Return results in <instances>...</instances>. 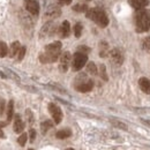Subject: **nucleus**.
Returning a JSON list of instances; mask_svg holds the SVG:
<instances>
[{"mask_svg": "<svg viewBox=\"0 0 150 150\" xmlns=\"http://www.w3.org/2000/svg\"><path fill=\"white\" fill-rule=\"evenodd\" d=\"M20 47H21V46H20L19 42H14V43H12V45H11V47H9V50H8V53H7V54L11 57V58H14V57L19 53Z\"/></svg>", "mask_w": 150, "mask_h": 150, "instance_id": "nucleus-17", "label": "nucleus"}, {"mask_svg": "<svg viewBox=\"0 0 150 150\" xmlns=\"http://www.w3.org/2000/svg\"><path fill=\"white\" fill-rule=\"evenodd\" d=\"M87 1H90V0H87Z\"/></svg>", "mask_w": 150, "mask_h": 150, "instance_id": "nucleus-39", "label": "nucleus"}, {"mask_svg": "<svg viewBox=\"0 0 150 150\" xmlns=\"http://www.w3.org/2000/svg\"><path fill=\"white\" fill-rule=\"evenodd\" d=\"M71 60H72V56L68 51L64 52L61 56H60V60H59V71L61 73H66L68 67H69V64H71Z\"/></svg>", "mask_w": 150, "mask_h": 150, "instance_id": "nucleus-6", "label": "nucleus"}, {"mask_svg": "<svg viewBox=\"0 0 150 150\" xmlns=\"http://www.w3.org/2000/svg\"><path fill=\"white\" fill-rule=\"evenodd\" d=\"M87 72H88L89 74H91V75H97V74H98V71H97V67H96L95 62L90 61V62H88V64H87Z\"/></svg>", "mask_w": 150, "mask_h": 150, "instance_id": "nucleus-21", "label": "nucleus"}, {"mask_svg": "<svg viewBox=\"0 0 150 150\" xmlns=\"http://www.w3.org/2000/svg\"><path fill=\"white\" fill-rule=\"evenodd\" d=\"M142 47L144 51L150 52V37H146L142 42Z\"/></svg>", "mask_w": 150, "mask_h": 150, "instance_id": "nucleus-28", "label": "nucleus"}, {"mask_svg": "<svg viewBox=\"0 0 150 150\" xmlns=\"http://www.w3.org/2000/svg\"><path fill=\"white\" fill-rule=\"evenodd\" d=\"M61 15V9L58 5H50L47 8H46V12H45V16L46 18H51V19H56L59 18Z\"/></svg>", "mask_w": 150, "mask_h": 150, "instance_id": "nucleus-11", "label": "nucleus"}, {"mask_svg": "<svg viewBox=\"0 0 150 150\" xmlns=\"http://www.w3.org/2000/svg\"><path fill=\"white\" fill-rule=\"evenodd\" d=\"M109 54H110V58H111V60H112V62L114 65H117V66L122 65V62H124V54H122V52L119 49H113V50H111L109 52Z\"/></svg>", "mask_w": 150, "mask_h": 150, "instance_id": "nucleus-10", "label": "nucleus"}, {"mask_svg": "<svg viewBox=\"0 0 150 150\" xmlns=\"http://www.w3.org/2000/svg\"><path fill=\"white\" fill-rule=\"evenodd\" d=\"M72 135V131L69 128H64L61 131H58L56 134V137L59 140H64V139H67Z\"/></svg>", "mask_w": 150, "mask_h": 150, "instance_id": "nucleus-18", "label": "nucleus"}, {"mask_svg": "<svg viewBox=\"0 0 150 150\" xmlns=\"http://www.w3.org/2000/svg\"><path fill=\"white\" fill-rule=\"evenodd\" d=\"M99 75L104 81H108V74H106V68L105 65H100L99 66Z\"/></svg>", "mask_w": 150, "mask_h": 150, "instance_id": "nucleus-27", "label": "nucleus"}, {"mask_svg": "<svg viewBox=\"0 0 150 150\" xmlns=\"http://www.w3.org/2000/svg\"><path fill=\"white\" fill-rule=\"evenodd\" d=\"M24 7L33 15H38L39 14V2H38V0H24Z\"/></svg>", "mask_w": 150, "mask_h": 150, "instance_id": "nucleus-9", "label": "nucleus"}, {"mask_svg": "<svg viewBox=\"0 0 150 150\" xmlns=\"http://www.w3.org/2000/svg\"><path fill=\"white\" fill-rule=\"evenodd\" d=\"M5 71H6V72H7V74L9 75V76H11V77H12V79H13V80H15V81H18V82H20V79H19V76H18V75L15 74V73H13V72H11V71H9V69H5Z\"/></svg>", "mask_w": 150, "mask_h": 150, "instance_id": "nucleus-33", "label": "nucleus"}, {"mask_svg": "<svg viewBox=\"0 0 150 150\" xmlns=\"http://www.w3.org/2000/svg\"><path fill=\"white\" fill-rule=\"evenodd\" d=\"M13 109H14V100H9L7 105V122L13 119Z\"/></svg>", "mask_w": 150, "mask_h": 150, "instance_id": "nucleus-20", "label": "nucleus"}, {"mask_svg": "<svg viewBox=\"0 0 150 150\" xmlns=\"http://www.w3.org/2000/svg\"><path fill=\"white\" fill-rule=\"evenodd\" d=\"M59 36L61 38H67L71 34V24L68 21H64L59 28Z\"/></svg>", "mask_w": 150, "mask_h": 150, "instance_id": "nucleus-12", "label": "nucleus"}, {"mask_svg": "<svg viewBox=\"0 0 150 150\" xmlns=\"http://www.w3.org/2000/svg\"><path fill=\"white\" fill-rule=\"evenodd\" d=\"M128 2L133 8L139 11V9H143L149 4V0H128Z\"/></svg>", "mask_w": 150, "mask_h": 150, "instance_id": "nucleus-14", "label": "nucleus"}, {"mask_svg": "<svg viewBox=\"0 0 150 150\" xmlns=\"http://www.w3.org/2000/svg\"><path fill=\"white\" fill-rule=\"evenodd\" d=\"M53 127V122L51 121V120H45V121H43L42 124H40V131H42V134L43 135H45L47 131L50 129V128H52Z\"/></svg>", "mask_w": 150, "mask_h": 150, "instance_id": "nucleus-19", "label": "nucleus"}, {"mask_svg": "<svg viewBox=\"0 0 150 150\" xmlns=\"http://www.w3.org/2000/svg\"><path fill=\"white\" fill-rule=\"evenodd\" d=\"M49 112L51 113V115H52V118L54 120V124L58 125V124L61 122V120H62V111L58 105H56L54 103H50L49 104Z\"/></svg>", "mask_w": 150, "mask_h": 150, "instance_id": "nucleus-7", "label": "nucleus"}, {"mask_svg": "<svg viewBox=\"0 0 150 150\" xmlns=\"http://www.w3.org/2000/svg\"><path fill=\"white\" fill-rule=\"evenodd\" d=\"M56 24L53 22H47L43 25V28L40 29V37H51L54 35L56 33Z\"/></svg>", "mask_w": 150, "mask_h": 150, "instance_id": "nucleus-8", "label": "nucleus"}, {"mask_svg": "<svg viewBox=\"0 0 150 150\" xmlns=\"http://www.w3.org/2000/svg\"><path fill=\"white\" fill-rule=\"evenodd\" d=\"M23 129H24V124L21 120L20 114H15V117H14V132L20 134L23 132Z\"/></svg>", "mask_w": 150, "mask_h": 150, "instance_id": "nucleus-13", "label": "nucleus"}, {"mask_svg": "<svg viewBox=\"0 0 150 150\" xmlns=\"http://www.w3.org/2000/svg\"><path fill=\"white\" fill-rule=\"evenodd\" d=\"M109 44L105 42V40H102L99 43V56L102 58H105V57L109 56Z\"/></svg>", "mask_w": 150, "mask_h": 150, "instance_id": "nucleus-16", "label": "nucleus"}, {"mask_svg": "<svg viewBox=\"0 0 150 150\" xmlns=\"http://www.w3.org/2000/svg\"><path fill=\"white\" fill-rule=\"evenodd\" d=\"M139 86L144 94H150V81L147 77H141L139 80Z\"/></svg>", "mask_w": 150, "mask_h": 150, "instance_id": "nucleus-15", "label": "nucleus"}, {"mask_svg": "<svg viewBox=\"0 0 150 150\" xmlns=\"http://www.w3.org/2000/svg\"><path fill=\"white\" fill-rule=\"evenodd\" d=\"M86 13H87L86 16L88 19H90L91 21H94L98 27H100V28L108 27L109 18H108L106 13L103 9H100V8H91V9H88Z\"/></svg>", "mask_w": 150, "mask_h": 150, "instance_id": "nucleus-3", "label": "nucleus"}, {"mask_svg": "<svg viewBox=\"0 0 150 150\" xmlns=\"http://www.w3.org/2000/svg\"><path fill=\"white\" fill-rule=\"evenodd\" d=\"M87 61H88V56L86 53L77 51L73 57V60H72V69L75 72L82 69L84 67V65L87 64Z\"/></svg>", "mask_w": 150, "mask_h": 150, "instance_id": "nucleus-5", "label": "nucleus"}, {"mask_svg": "<svg viewBox=\"0 0 150 150\" xmlns=\"http://www.w3.org/2000/svg\"><path fill=\"white\" fill-rule=\"evenodd\" d=\"M4 136H5V134H4V132H2V131H1V129H0V139H2Z\"/></svg>", "mask_w": 150, "mask_h": 150, "instance_id": "nucleus-37", "label": "nucleus"}, {"mask_svg": "<svg viewBox=\"0 0 150 150\" xmlns=\"http://www.w3.org/2000/svg\"><path fill=\"white\" fill-rule=\"evenodd\" d=\"M5 112V100L0 99V115H2Z\"/></svg>", "mask_w": 150, "mask_h": 150, "instance_id": "nucleus-34", "label": "nucleus"}, {"mask_svg": "<svg viewBox=\"0 0 150 150\" xmlns=\"http://www.w3.org/2000/svg\"><path fill=\"white\" fill-rule=\"evenodd\" d=\"M25 51H27L25 46H23V47H20V50H19V56H18V60H19V61L23 60V58H24V56H25Z\"/></svg>", "mask_w": 150, "mask_h": 150, "instance_id": "nucleus-29", "label": "nucleus"}, {"mask_svg": "<svg viewBox=\"0 0 150 150\" xmlns=\"http://www.w3.org/2000/svg\"><path fill=\"white\" fill-rule=\"evenodd\" d=\"M59 4H61V5H69L71 2H72V0H57Z\"/></svg>", "mask_w": 150, "mask_h": 150, "instance_id": "nucleus-35", "label": "nucleus"}, {"mask_svg": "<svg viewBox=\"0 0 150 150\" xmlns=\"http://www.w3.org/2000/svg\"><path fill=\"white\" fill-rule=\"evenodd\" d=\"M77 51H79V52H82V53H86V54H88V53L91 51V49H90V47H88V46L81 45V46H79V47H77Z\"/></svg>", "mask_w": 150, "mask_h": 150, "instance_id": "nucleus-30", "label": "nucleus"}, {"mask_svg": "<svg viewBox=\"0 0 150 150\" xmlns=\"http://www.w3.org/2000/svg\"><path fill=\"white\" fill-rule=\"evenodd\" d=\"M73 11L75 12H79V13H84L88 11V5L86 4H76L73 6Z\"/></svg>", "mask_w": 150, "mask_h": 150, "instance_id": "nucleus-22", "label": "nucleus"}, {"mask_svg": "<svg viewBox=\"0 0 150 150\" xmlns=\"http://www.w3.org/2000/svg\"><path fill=\"white\" fill-rule=\"evenodd\" d=\"M27 140H28V134L23 133V134L20 135V137L18 139V142H19V144L21 147H24V144L27 143Z\"/></svg>", "mask_w": 150, "mask_h": 150, "instance_id": "nucleus-26", "label": "nucleus"}, {"mask_svg": "<svg viewBox=\"0 0 150 150\" xmlns=\"http://www.w3.org/2000/svg\"><path fill=\"white\" fill-rule=\"evenodd\" d=\"M74 88L80 93H89L94 88V81L86 73H80L74 80Z\"/></svg>", "mask_w": 150, "mask_h": 150, "instance_id": "nucleus-4", "label": "nucleus"}, {"mask_svg": "<svg viewBox=\"0 0 150 150\" xmlns=\"http://www.w3.org/2000/svg\"><path fill=\"white\" fill-rule=\"evenodd\" d=\"M110 121L112 122L113 126H115V127H118V128H120V129L127 131V126H126L124 122H121V121H118V120H114V119H110Z\"/></svg>", "mask_w": 150, "mask_h": 150, "instance_id": "nucleus-24", "label": "nucleus"}, {"mask_svg": "<svg viewBox=\"0 0 150 150\" xmlns=\"http://www.w3.org/2000/svg\"><path fill=\"white\" fill-rule=\"evenodd\" d=\"M66 150H74V149H72V148H69V149H66Z\"/></svg>", "mask_w": 150, "mask_h": 150, "instance_id": "nucleus-38", "label": "nucleus"}, {"mask_svg": "<svg viewBox=\"0 0 150 150\" xmlns=\"http://www.w3.org/2000/svg\"><path fill=\"white\" fill-rule=\"evenodd\" d=\"M82 30H83V27H82V24L79 22V23H76L74 27V35L75 37H81V35H82Z\"/></svg>", "mask_w": 150, "mask_h": 150, "instance_id": "nucleus-23", "label": "nucleus"}, {"mask_svg": "<svg viewBox=\"0 0 150 150\" xmlns=\"http://www.w3.org/2000/svg\"><path fill=\"white\" fill-rule=\"evenodd\" d=\"M7 53H8V49H7L6 43L0 42V58H4Z\"/></svg>", "mask_w": 150, "mask_h": 150, "instance_id": "nucleus-25", "label": "nucleus"}, {"mask_svg": "<svg viewBox=\"0 0 150 150\" xmlns=\"http://www.w3.org/2000/svg\"><path fill=\"white\" fill-rule=\"evenodd\" d=\"M141 121H142L144 125H147V126H150V121H149V120H144V119H142Z\"/></svg>", "mask_w": 150, "mask_h": 150, "instance_id": "nucleus-36", "label": "nucleus"}, {"mask_svg": "<svg viewBox=\"0 0 150 150\" xmlns=\"http://www.w3.org/2000/svg\"><path fill=\"white\" fill-rule=\"evenodd\" d=\"M29 139H30V142H31V143L35 142V140H36V131H35L34 128H31V129L29 131Z\"/></svg>", "mask_w": 150, "mask_h": 150, "instance_id": "nucleus-31", "label": "nucleus"}, {"mask_svg": "<svg viewBox=\"0 0 150 150\" xmlns=\"http://www.w3.org/2000/svg\"><path fill=\"white\" fill-rule=\"evenodd\" d=\"M61 51V43L60 42H53L45 46V50L39 56V61L42 64H50L58 60Z\"/></svg>", "mask_w": 150, "mask_h": 150, "instance_id": "nucleus-1", "label": "nucleus"}, {"mask_svg": "<svg viewBox=\"0 0 150 150\" xmlns=\"http://www.w3.org/2000/svg\"><path fill=\"white\" fill-rule=\"evenodd\" d=\"M135 27L139 34L150 30V13L146 9H139L135 14Z\"/></svg>", "mask_w": 150, "mask_h": 150, "instance_id": "nucleus-2", "label": "nucleus"}, {"mask_svg": "<svg viewBox=\"0 0 150 150\" xmlns=\"http://www.w3.org/2000/svg\"><path fill=\"white\" fill-rule=\"evenodd\" d=\"M25 114H27V118H28V121H29V124H33V122H34V115H33L31 111L28 109V110L25 111Z\"/></svg>", "mask_w": 150, "mask_h": 150, "instance_id": "nucleus-32", "label": "nucleus"}]
</instances>
